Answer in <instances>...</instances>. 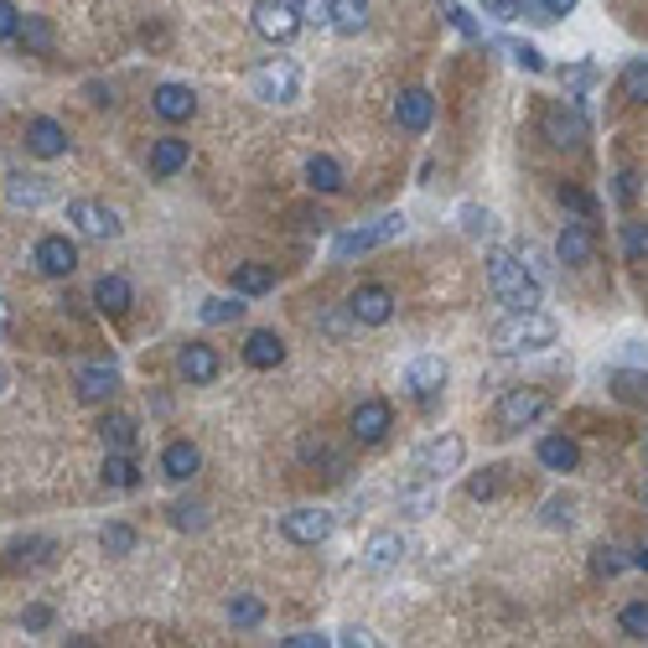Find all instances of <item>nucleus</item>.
<instances>
[{"label": "nucleus", "mask_w": 648, "mask_h": 648, "mask_svg": "<svg viewBox=\"0 0 648 648\" xmlns=\"http://www.w3.org/2000/svg\"><path fill=\"white\" fill-rule=\"evenodd\" d=\"M5 327H11V306H5V296H0V338H5Z\"/></svg>", "instance_id": "59"}, {"label": "nucleus", "mask_w": 648, "mask_h": 648, "mask_svg": "<svg viewBox=\"0 0 648 648\" xmlns=\"http://www.w3.org/2000/svg\"><path fill=\"white\" fill-rule=\"evenodd\" d=\"M136 545H140V534H136V524H125V519H110L104 530H99V550L104 556H136Z\"/></svg>", "instance_id": "32"}, {"label": "nucleus", "mask_w": 648, "mask_h": 648, "mask_svg": "<svg viewBox=\"0 0 648 648\" xmlns=\"http://www.w3.org/2000/svg\"><path fill=\"white\" fill-rule=\"evenodd\" d=\"M498 47L513 58V68H524V73H545V68H550V63H545V52L530 47V42H498Z\"/></svg>", "instance_id": "43"}, {"label": "nucleus", "mask_w": 648, "mask_h": 648, "mask_svg": "<svg viewBox=\"0 0 648 648\" xmlns=\"http://www.w3.org/2000/svg\"><path fill=\"white\" fill-rule=\"evenodd\" d=\"M192 162V145H187L182 136H162V140H151V177H177L182 166Z\"/></svg>", "instance_id": "22"}, {"label": "nucleus", "mask_w": 648, "mask_h": 648, "mask_svg": "<svg viewBox=\"0 0 648 648\" xmlns=\"http://www.w3.org/2000/svg\"><path fill=\"white\" fill-rule=\"evenodd\" d=\"M306 26H332V0H291Z\"/></svg>", "instance_id": "47"}, {"label": "nucleus", "mask_w": 648, "mask_h": 648, "mask_svg": "<svg viewBox=\"0 0 648 648\" xmlns=\"http://www.w3.org/2000/svg\"><path fill=\"white\" fill-rule=\"evenodd\" d=\"M5 203H11V208H42V203H52V182H47V177L11 171V177H5Z\"/></svg>", "instance_id": "25"}, {"label": "nucleus", "mask_w": 648, "mask_h": 648, "mask_svg": "<svg viewBox=\"0 0 648 648\" xmlns=\"http://www.w3.org/2000/svg\"><path fill=\"white\" fill-rule=\"evenodd\" d=\"M519 16H530V22H556V16L545 11V0H519Z\"/></svg>", "instance_id": "55"}, {"label": "nucleus", "mask_w": 648, "mask_h": 648, "mask_svg": "<svg viewBox=\"0 0 648 648\" xmlns=\"http://www.w3.org/2000/svg\"><path fill=\"white\" fill-rule=\"evenodd\" d=\"M280 534H285L291 545H322L327 534H332V513L327 509H291V513H280Z\"/></svg>", "instance_id": "13"}, {"label": "nucleus", "mask_w": 648, "mask_h": 648, "mask_svg": "<svg viewBox=\"0 0 648 648\" xmlns=\"http://www.w3.org/2000/svg\"><path fill=\"white\" fill-rule=\"evenodd\" d=\"M462 233L467 239H493V233H498V218H493L487 208H478V203H467L462 208Z\"/></svg>", "instance_id": "40"}, {"label": "nucleus", "mask_w": 648, "mask_h": 648, "mask_svg": "<svg viewBox=\"0 0 648 648\" xmlns=\"http://www.w3.org/2000/svg\"><path fill=\"white\" fill-rule=\"evenodd\" d=\"M22 623L31 627V633H42V627H52V607H42V602H37V607H26V612H22Z\"/></svg>", "instance_id": "53"}, {"label": "nucleus", "mask_w": 648, "mask_h": 648, "mask_svg": "<svg viewBox=\"0 0 648 648\" xmlns=\"http://www.w3.org/2000/svg\"><path fill=\"white\" fill-rule=\"evenodd\" d=\"M89 296H93V306H99L104 317H125L130 302H136V291H130V280H125V276H99Z\"/></svg>", "instance_id": "23"}, {"label": "nucleus", "mask_w": 648, "mask_h": 648, "mask_svg": "<svg viewBox=\"0 0 648 648\" xmlns=\"http://www.w3.org/2000/svg\"><path fill=\"white\" fill-rule=\"evenodd\" d=\"M441 16H446V26H457L467 42H478L483 37V26H478V16L467 11V5H457V0H441Z\"/></svg>", "instance_id": "39"}, {"label": "nucleus", "mask_w": 648, "mask_h": 648, "mask_svg": "<svg viewBox=\"0 0 648 648\" xmlns=\"http://www.w3.org/2000/svg\"><path fill=\"white\" fill-rule=\"evenodd\" d=\"M198 317L208 327H229V322L244 317V302H239V291H233V296H208V302L198 306Z\"/></svg>", "instance_id": "35"}, {"label": "nucleus", "mask_w": 648, "mask_h": 648, "mask_svg": "<svg viewBox=\"0 0 648 648\" xmlns=\"http://www.w3.org/2000/svg\"><path fill=\"white\" fill-rule=\"evenodd\" d=\"M462 457H467V441L452 436V431H441V436H431L416 457H410V472H416L420 483H441V478H452V472L462 467Z\"/></svg>", "instance_id": "5"}, {"label": "nucleus", "mask_w": 648, "mask_h": 648, "mask_svg": "<svg viewBox=\"0 0 648 648\" xmlns=\"http://www.w3.org/2000/svg\"><path fill=\"white\" fill-rule=\"evenodd\" d=\"M487 285H493L498 306H509V312H534V306L545 302L539 276H534L513 250H493V255H487Z\"/></svg>", "instance_id": "1"}, {"label": "nucleus", "mask_w": 648, "mask_h": 648, "mask_svg": "<svg viewBox=\"0 0 648 648\" xmlns=\"http://www.w3.org/2000/svg\"><path fill=\"white\" fill-rule=\"evenodd\" d=\"M16 42H22V52H31V58H47V52H52V42H58V31H52V22H47V16H22Z\"/></svg>", "instance_id": "31"}, {"label": "nucleus", "mask_w": 648, "mask_h": 648, "mask_svg": "<svg viewBox=\"0 0 648 648\" xmlns=\"http://www.w3.org/2000/svg\"><path fill=\"white\" fill-rule=\"evenodd\" d=\"M31 265L52 280H68L73 270H78V244H73L68 233H42L37 250H31Z\"/></svg>", "instance_id": "10"}, {"label": "nucleus", "mask_w": 648, "mask_h": 648, "mask_svg": "<svg viewBox=\"0 0 648 648\" xmlns=\"http://www.w3.org/2000/svg\"><path fill=\"white\" fill-rule=\"evenodd\" d=\"M11 390V373H5V364H0V394Z\"/></svg>", "instance_id": "61"}, {"label": "nucleus", "mask_w": 648, "mask_h": 648, "mask_svg": "<svg viewBox=\"0 0 648 648\" xmlns=\"http://www.w3.org/2000/svg\"><path fill=\"white\" fill-rule=\"evenodd\" d=\"M218 369H224V364H218V353H213L208 343H182L177 347V379H182V384H213Z\"/></svg>", "instance_id": "17"}, {"label": "nucleus", "mask_w": 648, "mask_h": 648, "mask_svg": "<svg viewBox=\"0 0 648 648\" xmlns=\"http://www.w3.org/2000/svg\"><path fill=\"white\" fill-rule=\"evenodd\" d=\"M644 452H648V441H644Z\"/></svg>", "instance_id": "62"}, {"label": "nucleus", "mask_w": 648, "mask_h": 648, "mask_svg": "<svg viewBox=\"0 0 648 648\" xmlns=\"http://www.w3.org/2000/svg\"><path fill=\"white\" fill-rule=\"evenodd\" d=\"M171 524H177V530L182 534H192V530H203V524H208V509H203V504H171Z\"/></svg>", "instance_id": "45"}, {"label": "nucleus", "mask_w": 648, "mask_h": 648, "mask_svg": "<svg viewBox=\"0 0 648 648\" xmlns=\"http://www.w3.org/2000/svg\"><path fill=\"white\" fill-rule=\"evenodd\" d=\"M99 483L115 487V493H130V487H140V467L130 462V452H110V457H104V467H99Z\"/></svg>", "instance_id": "29"}, {"label": "nucleus", "mask_w": 648, "mask_h": 648, "mask_svg": "<svg viewBox=\"0 0 648 648\" xmlns=\"http://www.w3.org/2000/svg\"><path fill=\"white\" fill-rule=\"evenodd\" d=\"M431 119H436V93L431 89H405L394 99V125L399 130L420 136V130H431Z\"/></svg>", "instance_id": "15"}, {"label": "nucleus", "mask_w": 648, "mask_h": 648, "mask_svg": "<svg viewBox=\"0 0 648 648\" xmlns=\"http://www.w3.org/2000/svg\"><path fill=\"white\" fill-rule=\"evenodd\" d=\"M250 93L259 104H296L302 99V68L291 58H270L250 73Z\"/></svg>", "instance_id": "4"}, {"label": "nucleus", "mask_w": 648, "mask_h": 648, "mask_svg": "<svg viewBox=\"0 0 648 648\" xmlns=\"http://www.w3.org/2000/svg\"><path fill=\"white\" fill-rule=\"evenodd\" d=\"M618 198H623V203L638 198V171H618Z\"/></svg>", "instance_id": "56"}, {"label": "nucleus", "mask_w": 648, "mask_h": 648, "mask_svg": "<svg viewBox=\"0 0 648 648\" xmlns=\"http://www.w3.org/2000/svg\"><path fill=\"white\" fill-rule=\"evenodd\" d=\"M556 338H560L556 317H545L539 306H534V312H509V322L493 327V347L509 353V358H519V353H539V347H550Z\"/></svg>", "instance_id": "2"}, {"label": "nucleus", "mask_w": 648, "mask_h": 648, "mask_svg": "<svg viewBox=\"0 0 648 648\" xmlns=\"http://www.w3.org/2000/svg\"><path fill=\"white\" fill-rule=\"evenodd\" d=\"M99 436H104V446H110V452H136L140 425H136V416H125V410H110V416L99 420Z\"/></svg>", "instance_id": "28"}, {"label": "nucleus", "mask_w": 648, "mask_h": 648, "mask_svg": "<svg viewBox=\"0 0 648 648\" xmlns=\"http://www.w3.org/2000/svg\"><path fill=\"white\" fill-rule=\"evenodd\" d=\"M233 291L239 296H265V291H276V270L270 265H233Z\"/></svg>", "instance_id": "33"}, {"label": "nucleus", "mask_w": 648, "mask_h": 648, "mask_svg": "<svg viewBox=\"0 0 648 648\" xmlns=\"http://www.w3.org/2000/svg\"><path fill=\"white\" fill-rule=\"evenodd\" d=\"M399 233H405V213H384V218H373V224H364V229L338 233V239H332V259L369 255V250L390 244V239H399Z\"/></svg>", "instance_id": "7"}, {"label": "nucleus", "mask_w": 648, "mask_h": 648, "mask_svg": "<svg viewBox=\"0 0 648 648\" xmlns=\"http://www.w3.org/2000/svg\"><path fill=\"white\" fill-rule=\"evenodd\" d=\"M306 187L322 192V198H332V192H343L347 187V177H343V166L332 162V156H312V162H306Z\"/></svg>", "instance_id": "30"}, {"label": "nucleus", "mask_w": 648, "mask_h": 648, "mask_svg": "<svg viewBox=\"0 0 648 648\" xmlns=\"http://www.w3.org/2000/svg\"><path fill=\"white\" fill-rule=\"evenodd\" d=\"M618 627H623L627 638L648 644V602H627L623 612H618Z\"/></svg>", "instance_id": "42"}, {"label": "nucleus", "mask_w": 648, "mask_h": 648, "mask_svg": "<svg viewBox=\"0 0 648 648\" xmlns=\"http://www.w3.org/2000/svg\"><path fill=\"white\" fill-rule=\"evenodd\" d=\"M244 364H250V369H280V364H285V338L270 332V327H255V332L244 338Z\"/></svg>", "instance_id": "21"}, {"label": "nucleus", "mask_w": 648, "mask_h": 648, "mask_svg": "<svg viewBox=\"0 0 648 648\" xmlns=\"http://www.w3.org/2000/svg\"><path fill=\"white\" fill-rule=\"evenodd\" d=\"M16 31H22V11L11 0H0V42H16Z\"/></svg>", "instance_id": "50"}, {"label": "nucleus", "mask_w": 648, "mask_h": 648, "mask_svg": "<svg viewBox=\"0 0 648 648\" xmlns=\"http://www.w3.org/2000/svg\"><path fill=\"white\" fill-rule=\"evenodd\" d=\"M644 498H648V487H644Z\"/></svg>", "instance_id": "63"}, {"label": "nucleus", "mask_w": 648, "mask_h": 648, "mask_svg": "<svg viewBox=\"0 0 648 648\" xmlns=\"http://www.w3.org/2000/svg\"><path fill=\"white\" fill-rule=\"evenodd\" d=\"M545 524H550V530H571V524H576V504H571V498H550V504H545Z\"/></svg>", "instance_id": "48"}, {"label": "nucleus", "mask_w": 648, "mask_h": 648, "mask_svg": "<svg viewBox=\"0 0 648 648\" xmlns=\"http://www.w3.org/2000/svg\"><path fill=\"white\" fill-rule=\"evenodd\" d=\"M576 5H581V0H545V11H550V16H571Z\"/></svg>", "instance_id": "58"}, {"label": "nucleus", "mask_w": 648, "mask_h": 648, "mask_svg": "<svg viewBox=\"0 0 648 648\" xmlns=\"http://www.w3.org/2000/svg\"><path fill=\"white\" fill-rule=\"evenodd\" d=\"M539 136L550 140L556 151H581V145H586V115H581L576 99H556V104H545V115H539Z\"/></svg>", "instance_id": "6"}, {"label": "nucleus", "mask_w": 648, "mask_h": 648, "mask_svg": "<svg viewBox=\"0 0 648 648\" xmlns=\"http://www.w3.org/2000/svg\"><path fill=\"white\" fill-rule=\"evenodd\" d=\"M332 644H347V648H369L373 638H369V633H364V627H347L343 638H332Z\"/></svg>", "instance_id": "57"}, {"label": "nucleus", "mask_w": 648, "mask_h": 648, "mask_svg": "<svg viewBox=\"0 0 648 648\" xmlns=\"http://www.w3.org/2000/svg\"><path fill=\"white\" fill-rule=\"evenodd\" d=\"M369 26V0H332V31L358 37Z\"/></svg>", "instance_id": "34"}, {"label": "nucleus", "mask_w": 648, "mask_h": 648, "mask_svg": "<svg viewBox=\"0 0 648 648\" xmlns=\"http://www.w3.org/2000/svg\"><path fill=\"white\" fill-rule=\"evenodd\" d=\"M151 110H156L166 125H182V119L198 115V93L187 89V84H156V93H151Z\"/></svg>", "instance_id": "19"}, {"label": "nucleus", "mask_w": 648, "mask_h": 648, "mask_svg": "<svg viewBox=\"0 0 648 648\" xmlns=\"http://www.w3.org/2000/svg\"><path fill=\"white\" fill-rule=\"evenodd\" d=\"M592 255H597L592 218H581V224H566V229H560V239H556V259H560V265L581 270V265H592Z\"/></svg>", "instance_id": "18"}, {"label": "nucleus", "mask_w": 648, "mask_h": 648, "mask_svg": "<svg viewBox=\"0 0 648 648\" xmlns=\"http://www.w3.org/2000/svg\"><path fill=\"white\" fill-rule=\"evenodd\" d=\"M498 493H504V467H483L467 478V498H478V504H493Z\"/></svg>", "instance_id": "36"}, {"label": "nucleus", "mask_w": 648, "mask_h": 648, "mask_svg": "<svg viewBox=\"0 0 648 648\" xmlns=\"http://www.w3.org/2000/svg\"><path fill=\"white\" fill-rule=\"evenodd\" d=\"M119 390V369L110 358H99V364H84L78 369V399H89V405H104V399H115Z\"/></svg>", "instance_id": "20"}, {"label": "nucleus", "mask_w": 648, "mask_h": 648, "mask_svg": "<svg viewBox=\"0 0 648 648\" xmlns=\"http://www.w3.org/2000/svg\"><path fill=\"white\" fill-rule=\"evenodd\" d=\"M560 78L571 84V89H586V84H597V63H576V68H560Z\"/></svg>", "instance_id": "51"}, {"label": "nucleus", "mask_w": 648, "mask_h": 648, "mask_svg": "<svg viewBox=\"0 0 648 648\" xmlns=\"http://www.w3.org/2000/svg\"><path fill=\"white\" fill-rule=\"evenodd\" d=\"M623 255L633 259V265H648V224L644 218L623 224Z\"/></svg>", "instance_id": "41"}, {"label": "nucleus", "mask_w": 648, "mask_h": 648, "mask_svg": "<svg viewBox=\"0 0 648 648\" xmlns=\"http://www.w3.org/2000/svg\"><path fill=\"white\" fill-rule=\"evenodd\" d=\"M405 390L420 394V405H436V390H446V364L436 353H420L405 364Z\"/></svg>", "instance_id": "16"}, {"label": "nucleus", "mask_w": 648, "mask_h": 648, "mask_svg": "<svg viewBox=\"0 0 648 648\" xmlns=\"http://www.w3.org/2000/svg\"><path fill=\"white\" fill-rule=\"evenodd\" d=\"M198 467H203V452L192 441H171L162 452V478H171V483H192Z\"/></svg>", "instance_id": "26"}, {"label": "nucleus", "mask_w": 648, "mask_h": 648, "mask_svg": "<svg viewBox=\"0 0 648 648\" xmlns=\"http://www.w3.org/2000/svg\"><path fill=\"white\" fill-rule=\"evenodd\" d=\"M285 648H322V644H332L327 633H291V638H280Z\"/></svg>", "instance_id": "54"}, {"label": "nucleus", "mask_w": 648, "mask_h": 648, "mask_svg": "<svg viewBox=\"0 0 648 648\" xmlns=\"http://www.w3.org/2000/svg\"><path fill=\"white\" fill-rule=\"evenodd\" d=\"M431 504H436V498H431V487H420V493H399V509L410 513V519H425Z\"/></svg>", "instance_id": "49"}, {"label": "nucleus", "mask_w": 648, "mask_h": 648, "mask_svg": "<svg viewBox=\"0 0 648 648\" xmlns=\"http://www.w3.org/2000/svg\"><path fill=\"white\" fill-rule=\"evenodd\" d=\"M483 11L493 22H513V16H519V0H483Z\"/></svg>", "instance_id": "52"}, {"label": "nucleus", "mask_w": 648, "mask_h": 648, "mask_svg": "<svg viewBox=\"0 0 648 648\" xmlns=\"http://www.w3.org/2000/svg\"><path fill=\"white\" fill-rule=\"evenodd\" d=\"M347 317L358 327H384L394 317V291L390 285H358L347 296Z\"/></svg>", "instance_id": "11"}, {"label": "nucleus", "mask_w": 648, "mask_h": 648, "mask_svg": "<svg viewBox=\"0 0 648 648\" xmlns=\"http://www.w3.org/2000/svg\"><path fill=\"white\" fill-rule=\"evenodd\" d=\"M556 198H560V208H571L576 218H597V198H592L586 187H571V182H566Z\"/></svg>", "instance_id": "44"}, {"label": "nucleus", "mask_w": 648, "mask_h": 648, "mask_svg": "<svg viewBox=\"0 0 648 648\" xmlns=\"http://www.w3.org/2000/svg\"><path fill=\"white\" fill-rule=\"evenodd\" d=\"M68 130L58 125V119H47V115H37V119H26V151L37 156V162H58V156H68Z\"/></svg>", "instance_id": "14"}, {"label": "nucleus", "mask_w": 648, "mask_h": 648, "mask_svg": "<svg viewBox=\"0 0 648 648\" xmlns=\"http://www.w3.org/2000/svg\"><path fill=\"white\" fill-rule=\"evenodd\" d=\"M633 566H638V571H648V545L638 550V556H633Z\"/></svg>", "instance_id": "60"}, {"label": "nucleus", "mask_w": 648, "mask_h": 648, "mask_svg": "<svg viewBox=\"0 0 648 648\" xmlns=\"http://www.w3.org/2000/svg\"><path fill=\"white\" fill-rule=\"evenodd\" d=\"M534 457H539L545 472H576V467H581V446L571 436H539Z\"/></svg>", "instance_id": "24"}, {"label": "nucleus", "mask_w": 648, "mask_h": 648, "mask_svg": "<svg viewBox=\"0 0 648 648\" xmlns=\"http://www.w3.org/2000/svg\"><path fill=\"white\" fill-rule=\"evenodd\" d=\"M68 224L84 233V239H119V213L104 208V203H93V198L68 203Z\"/></svg>", "instance_id": "12"}, {"label": "nucleus", "mask_w": 648, "mask_h": 648, "mask_svg": "<svg viewBox=\"0 0 648 648\" xmlns=\"http://www.w3.org/2000/svg\"><path fill=\"white\" fill-rule=\"evenodd\" d=\"M410 545H405V534L399 530H379L369 534V545H364V560H369L373 571H390V566H399V556H405Z\"/></svg>", "instance_id": "27"}, {"label": "nucleus", "mask_w": 648, "mask_h": 648, "mask_svg": "<svg viewBox=\"0 0 648 648\" xmlns=\"http://www.w3.org/2000/svg\"><path fill=\"white\" fill-rule=\"evenodd\" d=\"M347 431H353V441L358 446H379V441L394 431V410H390V399H358L353 405V416H347Z\"/></svg>", "instance_id": "9"}, {"label": "nucleus", "mask_w": 648, "mask_h": 648, "mask_svg": "<svg viewBox=\"0 0 648 648\" xmlns=\"http://www.w3.org/2000/svg\"><path fill=\"white\" fill-rule=\"evenodd\" d=\"M623 99L648 104V58H633V63L623 68Z\"/></svg>", "instance_id": "38"}, {"label": "nucleus", "mask_w": 648, "mask_h": 648, "mask_svg": "<svg viewBox=\"0 0 648 648\" xmlns=\"http://www.w3.org/2000/svg\"><path fill=\"white\" fill-rule=\"evenodd\" d=\"M250 26H255L265 42H291L296 31H302V16H296V5L291 0H255V11H250Z\"/></svg>", "instance_id": "8"}, {"label": "nucleus", "mask_w": 648, "mask_h": 648, "mask_svg": "<svg viewBox=\"0 0 648 648\" xmlns=\"http://www.w3.org/2000/svg\"><path fill=\"white\" fill-rule=\"evenodd\" d=\"M623 566H627V560L618 556L612 545H597V550H592V571H597V576H607V581L623 576Z\"/></svg>", "instance_id": "46"}, {"label": "nucleus", "mask_w": 648, "mask_h": 648, "mask_svg": "<svg viewBox=\"0 0 648 648\" xmlns=\"http://www.w3.org/2000/svg\"><path fill=\"white\" fill-rule=\"evenodd\" d=\"M229 623L233 627H259L265 623V602H259L255 592H239V597L229 602Z\"/></svg>", "instance_id": "37"}, {"label": "nucleus", "mask_w": 648, "mask_h": 648, "mask_svg": "<svg viewBox=\"0 0 648 648\" xmlns=\"http://www.w3.org/2000/svg\"><path fill=\"white\" fill-rule=\"evenodd\" d=\"M550 416V394L545 390H530V384H519V390H504L498 394V405H493V420H498V431L513 436V431H530L534 420Z\"/></svg>", "instance_id": "3"}]
</instances>
